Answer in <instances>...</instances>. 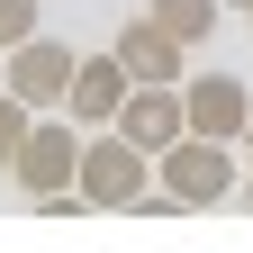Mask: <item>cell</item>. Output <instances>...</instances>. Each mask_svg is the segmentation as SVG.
I'll return each instance as SVG.
<instances>
[{
  "label": "cell",
  "instance_id": "9",
  "mask_svg": "<svg viewBox=\"0 0 253 253\" xmlns=\"http://www.w3.org/2000/svg\"><path fill=\"white\" fill-rule=\"evenodd\" d=\"M145 18H163L181 45H208L217 18H226V0H145Z\"/></svg>",
  "mask_w": 253,
  "mask_h": 253
},
{
  "label": "cell",
  "instance_id": "4",
  "mask_svg": "<svg viewBox=\"0 0 253 253\" xmlns=\"http://www.w3.org/2000/svg\"><path fill=\"white\" fill-rule=\"evenodd\" d=\"M0 63H9V73H0V90H18L27 109H63V100H73V73H82V54L63 45V37H45V27H37L27 45H9Z\"/></svg>",
  "mask_w": 253,
  "mask_h": 253
},
{
  "label": "cell",
  "instance_id": "14",
  "mask_svg": "<svg viewBox=\"0 0 253 253\" xmlns=\"http://www.w3.org/2000/svg\"><path fill=\"white\" fill-rule=\"evenodd\" d=\"M244 154H253V126H244Z\"/></svg>",
  "mask_w": 253,
  "mask_h": 253
},
{
  "label": "cell",
  "instance_id": "6",
  "mask_svg": "<svg viewBox=\"0 0 253 253\" xmlns=\"http://www.w3.org/2000/svg\"><path fill=\"white\" fill-rule=\"evenodd\" d=\"M118 136H136L145 154H163L190 136V100H181V82H136L126 90V109H118Z\"/></svg>",
  "mask_w": 253,
  "mask_h": 253
},
{
  "label": "cell",
  "instance_id": "5",
  "mask_svg": "<svg viewBox=\"0 0 253 253\" xmlns=\"http://www.w3.org/2000/svg\"><path fill=\"white\" fill-rule=\"evenodd\" d=\"M181 100H190V136L244 145V126H253V90H244L235 73H190V82H181Z\"/></svg>",
  "mask_w": 253,
  "mask_h": 253
},
{
  "label": "cell",
  "instance_id": "7",
  "mask_svg": "<svg viewBox=\"0 0 253 253\" xmlns=\"http://www.w3.org/2000/svg\"><path fill=\"white\" fill-rule=\"evenodd\" d=\"M126 90H136V73L118 63V45H109V54H82V73H73V100H63V118H82V126H118Z\"/></svg>",
  "mask_w": 253,
  "mask_h": 253
},
{
  "label": "cell",
  "instance_id": "1",
  "mask_svg": "<svg viewBox=\"0 0 253 253\" xmlns=\"http://www.w3.org/2000/svg\"><path fill=\"white\" fill-rule=\"evenodd\" d=\"M82 118H37L27 126V145H18V163H9V181L27 190V199H63V190H82Z\"/></svg>",
  "mask_w": 253,
  "mask_h": 253
},
{
  "label": "cell",
  "instance_id": "10",
  "mask_svg": "<svg viewBox=\"0 0 253 253\" xmlns=\"http://www.w3.org/2000/svg\"><path fill=\"white\" fill-rule=\"evenodd\" d=\"M37 118H45V109H27L18 90H0V172L18 163V145H27V126H37Z\"/></svg>",
  "mask_w": 253,
  "mask_h": 253
},
{
  "label": "cell",
  "instance_id": "13",
  "mask_svg": "<svg viewBox=\"0 0 253 253\" xmlns=\"http://www.w3.org/2000/svg\"><path fill=\"white\" fill-rule=\"evenodd\" d=\"M244 208H253V181H244Z\"/></svg>",
  "mask_w": 253,
  "mask_h": 253
},
{
  "label": "cell",
  "instance_id": "3",
  "mask_svg": "<svg viewBox=\"0 0 253 253\" xmlns=\"http://www.w3.org/2000/svg\"><path fill=\"white\" fill-rule=\"evenodd\" d=\"M154 181H163L181 208H217V199H235V145H217V136H181V145L154 154Z\"/></svg>",
  "mask_w": 253,
  "mask_h": 253
},
{
  "label": "cell",
  "instance_id": "11",
  "mask_svg": "<svg viewBox=\"0 0 253 253\" xmlns=\"http://www.w3.org/2000/svg\"><path fill=\"white\" fill-rule=\"evenodd\" d=\"M37 37V0H0V54Z\"/></svg>",
  "mask_w": 253,
  "mask_h": 253
},
{
  "label": "cell",
  "instance_id": "2",
  "mask_svg": "<svg viewBox=\"0 0 253 253\" xmlns=\"http://www.w3.org/2000/svg\"><path fill=\"white\" fill-rule=\"evenodd\" d=\"M154 190V154L136 136H118V126H90V145H82V199L90 208H136Z\"/></svg>",
  "mask_w": 253,
  "mask_h": 253
},
{
  "label": "cell",
  "instance_id": "8",
  "mask_svg": "<svg viewBox=\"0 0 253 253\" xmlns=\"http://www.w3.org/2000/svg\"><path fill=\"white\" fill-rule=\"evenodd\" d=\"M181 37H172V27L163 18H126L118 27V63H126V73H136V82H181Z\"/></svg>",
  "mask_w": 253,
  "mask_h": 253
},
{
  "label": "cell",
  "instance_id": "12",
  "mask_svg": "<svg viewBox=\"0 0 253 253\" xmlns=\"http://www.w3.org/2000/svg\"><path fill=\"white\" fill-rule=\"evenodd\" d=\"M226 9H244V18H253V0H226Z\"/></svg>",
  "mask_w": 253,
  "mask_h": 253
}]
</instances>
